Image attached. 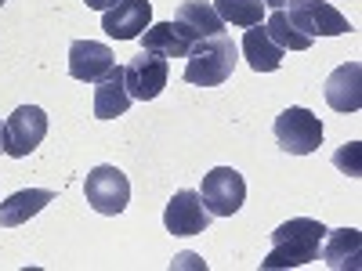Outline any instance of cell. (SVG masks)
<instances>
[{
	"mask_svg": "<svg viewBox=\"0 0 362 271\" xmlns=\"http://www.w3.org/2000/svg\"><path fill=\"white\" fill-rule=\"evenodd\" d=\"M326 224L315 217H293L286 224H279L272 231V250L261 260V267L276 271V267H300L319 260V246H322Z\"/></svg>",
	"mask_w": 362,
	"mask_h": 271,
	"instance_id": "obj_1",
	"label": "cell"
},
{
	"mask_svg": "<svg viewBox=\"0 0 362 271\" xmlns=\"http://www.w3.org/2000/svg\"><path fill=\"white\" fill-rule=\"evenodd\" d=\"M235 44H232V37H225V33H218V37H206V40H199L185 58V80L189 83H196V87H221L228 76H232V69H235Z\"/></svg>",
	"mask_w": 362,
	"mask_h": 271,
	"instance_id": "obj_2",
	"label": "cell"
},
{
	"mask_svg": "<svg viewBox=\"0 0 362 271\" xmlns=\"http://www.w3.org/2000/svg\"><path fill=\"white\" fill-rule=\"evenodd\" d=\"M83 195L90 203V210L95 214H105V217H116V214H124L127 203H131V181L127 174L112 167V163H102L87 174L83 181Z\"/></svg>",
	"mask_w": 362,
	"mask_h": 271,
	"instance_id": "obj_3",
	"label": "cell"
},
{
	"mask_svg": "<svg viewBox=\"0 0 362 271\" xmlns=\"http://www.w3.org/2000/svg\"><path fill=\"white\" fill-rule=\"evenodd\" d=\"M276 141L290 156H312L322 145V124L305 105H290L276 116Z\"/></svg>",
	"mask_w": 362,
	"mask_h": 271,
	"instance_id": "obj_4",
	"label": "cell"
},
{
	"mask_svg": "<svg viewBox=\"0 0 362 271\" xmlns=\"http://www.w3.org/2000/svg\"><path fill=\"white\" fill-rule=\"evenodd\" d=\"M199 199L210 210V217H232L247 199V181L235 167H214L203 185H199Z\"/></svg>",
	"mask_w": 362,
	"mask_h": 271,
	"instance_id": "obj_5",
	"label": "cell"
},
{
	"mask_svg": "<svg viewBox=\"0 0 362 271\" xmlns=\"http://www.w3.org/2000/svg\"><path fill=\"white\" fill-rule=\"evenodd\" d=\"M44 138H47V112L40 105H18L4 124V152L11 159H25L29 152H37Z\"/></svg>",
	"mask_w": 362,
	"mask_h": 271,
	"instance_id": "obj_6",
	"label": "cell"
},
{
	"mask_svg": "<svg viewBox=\"0 0 362 271\" xmlns=\"http://www.w3.org/2000/svg\"><path fill=\"white\" fill-rule=\"evenodd\" d=\"M167 76H170V62L160 54H134L131 62L124 66V83H127V95L131 102H153L163 95L167 87Z\"/></svg>",
	"mask_w": 362,
	"mask_h": 271,
	"instance_id": "obj_7",
	"label": "cell"
},
{
	"mask_svg": "<svg viewBox=\"0 0 362 271\" xmlns=\"http://www.w3.org/2000/svg\"><path fill=\"white\" fill-rule=\"evenodd\" d=\"M290 4V18L293 25L300 29V33H308L312 40L315 37H344L351 22L334 8V4H326V0H286Z\"/></svg>",
	"mask_w": 362,
	"mask_h": 271,
	"instance_id": "obj_8",
	"label": "cell"
},
{
	"mask_svg": "<svg viewBox=\"0 0 362 271\" xmlns=\"http://www.w3.org/2000/svg\"><path fill=\"white\" fill-rule=\"evenodd\" d=\"M153 25V4L148 0H112L102 11V29L112 40H138Z\"/></svg>",
	"mask_w": 362,
	"mask_h": 271,
	"instance_id": "obj_9",
	"label": "cell"
},
{
	"mask_svg": "<svg viewBox=\"0 0 362 271\" xmlns=\"http://www.w3.org/2000/svg\"><path fill=\"white\" fill-rule=\"evenodd\" d=\"M163 228L170 235H199V231H206L210 228V210L203 206L199 192H192V188L174 192V199L163 210Z\"/></svg>",
	"mask_w": 362,
	"mask_h": 271,
	"instance_id": "obj_10",
	"label": "cell"
},
{
	"mask_svg": "<svg viewBox=\"0 0 362 271\" xmlns=\"http://www.w3.org/2000/svg\"><path fill=\"white\" fill-rule=\"evenodd\" d=\"M141 40V51L148 54H160V58H185L199 40L189 25H181V22H156V25H148L145 33L138 37Z\"/></svg>",
	"mask_w": 362,
	"mask_h": 271,
	"instance_id": "obj_11",
	"label": "cell"
},
{
	"mask_svg": "<svg viewBox=\"0 0 362 271\" xmlns=\"http://www.w3.org/2000/svg\"><path fill=\"white\" fill-rule=\"evenodd\" d=\"M112 47L98 40H73L69 44V76L80 83H98L112 69Z\"/></svg>",
	"mask_w": 362,
	"mask_h": 271,
	"instance_id": "obj_12",
	"label": "cell"
},
{
	"mask_svg": "<svg viewBox=\"0 0 362 271\" xmlns=\"http://www.w3.org/2000/svg\"><path fill=\"white\" fill-rule=\"evenodd\" d=\"M326 102L337 112H358L362 109V66L344 62L326 80Z\"/></svg>",
	"mask_w": 362,
	"mask_h": 271,
	"instance_id": "obj_13",
	"label": "cell"
},
{
	"mask_svg": "<svg viewBox=\"0 0 362 271\" xmlns=\"http://www.w3.org/2000/svg\"><path fill=\"white\" fill-rule=\"evenodd\" d=\"M319 250H322L326 267H334V271H358V264H362V235H358V228H337V231H329L326 246H319Z\"/></svg>",
	"mask_w": 362,
	"mask_h": 271,
	"instance_id": "obj_14",
	"label": "cell"
},
{
	"mask_svg": "<svg viewBox=\"0 0 362 271\" xmlns=\"http://www.w3.org/2000/svg\"><path fill=\"white\" fill-rule=\"evenodd\" d=\"M131 109V95L124 83V66H112L98 83H95V116L98 119H116Z\"/></svg>",
	"mask_w": 362,
	"mask_h": 271,
	"instance_id": "obj_15",
	"label": "cell"
},
{
	"mask_svg": "<svg viewBox=\"0 0 362 271\" xmlns=\"http://www.w3.org/2000/svg\"><path fill=\"white\" fill-rule=\"evenodd\" d=\"M283 47L268 37V29L264 25H250L247 29V37H243V58H247V66L254 73H276L283 66Z\"/></svg>",
	"mask_w": 362,
	"mask_h": 271,
	"instance_id": "obj_16",
	"label": "cell"
},
{
	"mask_svg": "<svg viewBox=\"0 0 362 271\" xmlns=\"http://www.w3.org/2000/svg\"><path fill=\"white\" fill-rule=\"evenodd\" d=\"M51 199H54V192H47V188H22V192L8 195L4 203H0V228L25 224L29 217H37Z\"/></svg>",
	"mask_w": 362,
	"mask_h": 271,
	"instance_id": "obj_17",
	"label": "cell"
},
{
	"mask_svg": "<svg viewBox=\"0 0 362 271\" xmlns=\"http://www.w3.org/2000/svg\"><path fill=\"white\" fill-rule=\"evenodd\" d=\"M174 22L189 25L192 33H196V40H206V37H218V33H225V22H221V15L214 11V4H206V0H185V4H177Z\"/></svg>",
	"mask_w": 362,
	"mask_h": 271,
	"instance_id": "obj_18",
	"label": "cell"
},
{
	"mask_svg": "<svg viewBox=\"0 0 362 271\" xmlns=\"http://www.w3.org/2000/svg\"><path fill=\"white\" fill-rule=\"evenodd\" d=\"M264 29H268V37L276 40L283 51H308V47H312V37H308V33H300V29L293 25V18L286 15V8L272 11L268 22H264Z\"/></svg>",
	"mask_w": 362,
	"mask_h": 271,
	"instance_id": "obj_19",
	"label": "cell"
},
{
	"mask_svg": "<svg viewBox=\"0 0 362 271\" xmlns=\"http://www.w3.org/2000/svg\"><path fill=\"white\" fill-rule=\"evenodd\" d=\"M214 11L221 15L225 25H243V29L261 25V18H264L261 0H214Z\"/></svg>",
	"mask_w": 362,
	"mask_h": 271,
	"instance_id": "obj_20",
	"label": "cell"
},
{
	"mask_svg": "<svg viewBox=\"0 0 362 271\" xmlns=\"http://www.w3.org/2000/svg\"><path fill=\"white\" fill-rule=\"evenodd\" d=\"M334 163L344 170V174H351V177H358V141H351V145H344L341 152L334 156Z\"/></svg>",
	"mask_w": 362,
	"mask_h": 271,
	"instance_id": "obj_21",
	"label": "cell"
},
{
	"mask_svg": "<svg viewBox=\"0 0 362 271\" xmlns=\"http://www.w3.org/2000/svg\"><path fill=\"white\" fill-rule=\"evenodd\" d=\"M83 4H87L90 11H105V8L112 4V0H83Z\"/></svg>",
	"mask_w": 362,
	"mask_h": 271,
	"instance_id": "obj_22",
	"label": "cell"
},
{
	"mask_svg": "<svg viewBox=\"0 0 362 271\" xmlns=\"http://www.w3.org/2000/svg\"><path fill=\"white\" fill-rule=\"evenodd\" d=\"M264 8H272V11H279V8H286V0H261Z\"/></svg>",
	"mask_w": 362,
	"mask_h": 271,
	"instance_id": "obj_23",
	"label": "cell"
},
{
	"mask_svg": "<svg viewBox=\"0 0 362 271\" xmlns=\"http://www.w3.org/2000/svg\"><path fill=\"white\" fill-rule=\"evenodd\" d=\"M0 152H4V124H0Z\"/></svg>",
	"mask_w": 362,
	"mask_h": 271,
	"instance_id": "obj_24",
	"label": "cell"
},
{
	"mask_svg": "<svg viewBox=\"0 0 362 271\" xmlns=\"http://www.w3.org/2000/svg\"><path fill=\"white\" fill-rule=\"evenodd\" d=\"M0 4H8V0H0Z\"/></svg>",
	"mask_w": 362,
	"mask_h": 271,
	"instance_id": "obj_25",
	"label": "cell"
}]
</instances>
